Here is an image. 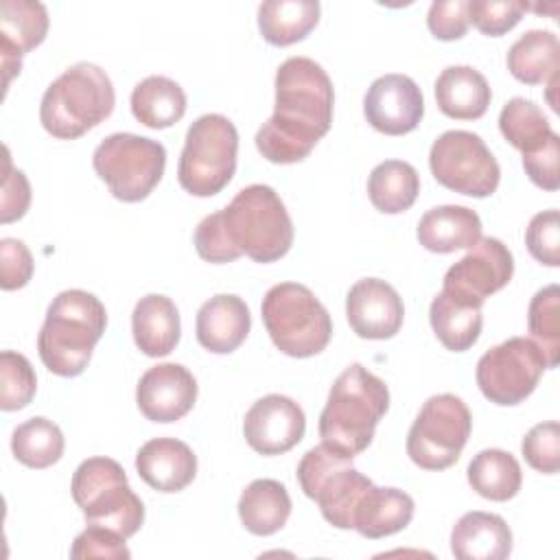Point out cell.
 I'll use <instances>...</instances> for the list:
<instances>
[{
	"mask_svg": "<svg viewBox=\"0 0 560 560\" xmlns=\"http://www.w3.org/2000/svg\"><path fill=\"white\" fill-rule=\"evenodd\" d=\"M332 81L308 57H289L276 72L273 114L256 131V149L273 164L302 162L332 125Z\"/></svg>",
	"mask_w": 560,
	"mask_h": 560,
	"instance_id": "cell-1",
	"label": "cell"
},
{
	"mask_svg": "<svg viewBox=\"0 0 560 560\" xmlns=\"http://www.w3.org/2000/svg\"><path fill=\"white\" fill-rule=\"evenodd\" d=\"M389 409V389L383 378L361 363L348 365L328 392L319 413V438L324 444L354 457L374 438V429Z\"/></svg>",
	"mask_w": 560,
	"mask_h": 560,
	"instance_id": "cell-2",
	"label": "cell"
},
{
	"mask_svg": "<svg viewBox=\"0 0 560 560\" xmlns=\"http://www.w3.org/2000/svg\"><path fill=\"white\" fill-rule=\"evenodd\" d=\"M105 326L107 311L94 293L83 289L57 293L37 335L42 363L57 376H79L88 368Z\"/></svg>",
	"mask_w": 560,
	"mask_h": 560,
	"instance_id": "cell-3",
	"label": "cell"
},
{
	"mask_svg": "<svg viewBox=\"0 0 560 560\" xmlns=\"http://www.w3.org/2000/svg\"><path fill=\"white\" fill-rule=\"evenodd\" d=\"M116 103L107 72L90 61L66 68L44 92L39 105L42 127L59 138L74 140L103 122Z\"/></svg>",
	"mask_w": 560,
	"mask_h": 560,
	"instance_id": "cell-4",
	"label": "cell"
},
{
	"mask_svg": "<svg viewBox=\"0 0 560 560\" xmlns=\"http://www.w3.org/2000/svg\"><path fill=\"white\" fill-rule=\"evenodd\" d=\"M219 214L230 243L254 262H276L293 245L291 217L271 186L241 188Z\"/></svg>",
	"mask_w": 560,
	"mask_h": 560,
	"instance_id": "cell-5",
	"label": "cell"
},
{
	"mask_svg": "<svg viewBox=\"0 0 560 560\" xmlns=\"http://www.w3.org/2000/svg\"><path fill=\"white\" fill-rule=\"evenodd\" d=\"M260 313L273 346L289 357H315L332 337V319L326 306L304 284H273L262 298Z\"/></svg>",
	"mask_w": 560,
	"mask_h": 560,
	"instance_id": "cell-6",
	"label": "cell"
},
{
	"mask_svg": "<svg viewBox=\"0 0 560 560\" xmlns=\"http://www.w3.org/2000/svg\"><path fill=\"white\" fill-rule=\"evenodd\" d=\"M70 490L88 525H103L129 538L144 523V505L129 488L122 466L112 457L81 462Z\"/></svg>",
	"mask_w": 560,
	"mask_h": 560,
	"instance_id": "cell-7",
	"label": "cell"
},
{
	"mask_svg": "<svg viewBox=\"0 0 560 560\" xmlns=\"http://www.w3.org/2000/svg\"><path fill=\"white\" fill-rule=\"evenodd\" d=\"M238 131L223 114H203L186 131L177 179L192 197L221 192L236 171Z\"/></svg>",
	"mask_w": 560,
	"mask_h": 560,
	"instance_id": "cell-8",
	"label": "cell"
},
{
	"mask_svg": "<svg viewBox=\"0 0 560 560\" xmlns=\"http://www.w3.org/2000/svg\"><path fill=\"white\" fill-rule=\"evenodd\" d=\"M295 475L302 492L319 505L332 527L352 529L354 508L372 479L352 466L350 455L322 442L302 455Z\"/></svg>",
	"mask_w": 560,
	"mask_h": 560,
	"instance_id": "cell-9",
	"label": "cell"
},
{
	"mask_svg": "<svg viewBox=\"0 0 560 560\" xmlns=\"http://www.w3.org/2000/svg\"><path fill=\"white\" fill-rule=\"evenodd\" d=\"M92 166L116 199L136 203L147 199L160 184L166 149L144 136L112 133L94 149Z\"/></svg>",
	"mask_w": 560,
	"mask_h": 560,
	"instance_id": "cell-10",
	"label": "cell"
},
{
	"mask_svg": "<svg viewBox=\"0 0 560 560\" xmlns=\"http://www.w3.org/2000/svg\"><path fill=\"white\" fill-rule=\"evenodd\" d=\"M472 431V416L455 394H435L420 407L409 433L407 455L424 470L453 466Z\"/></svg>",
	"mask_w": 560,
	"mask_h": 560,
	"instance_id": "cell-11",
	"label": "cell"
},
{
	"mask_svg": "<svg viewBox=\"0 0 560 560\" xmlns=\"http://www.w3.org/2000/svg\"><path fill=\"white\" fill-rule=\"evenodd\" d=\"M429 168L438 184L468 197H490L501 179L497 158L486 142L464 129H451L435 138L429 151Z\"/></svg>",
	"mask_w": 560,
	"mask_h": 560,
	"instance_id": "cell-12",
	"label": "cell"
},
{
	"mask_svg": "<svg viewBox=\"0 0 560 560\" xmlns=\"http://www.w3.org/2000/svg\"><path fill=\"white\" fill-rule=\"evenodd\" d=\"M545 370L547 359L534 339L510 337L481 354L475 378L490 402L514 407L536 389Z\"/></svg>",
	"mask_w": 560,
	"mask_h": 560,
	"instance_id": "cell-13",
	"label": "cell"
},
{
	"mask_svg": "<svg viewBox=\"0 0 560 560\" xmlns=\"http://www.w3.org/2000/svg\"><path fill=\"white\" fill-rule=\"evenodd\" d=\"M512 252L499 238L481 236L464 258L448 267L442 291L466 304L483 306L486 298L501 291L512 280Z\"/></svg>",
	"mask_w": 560,
	"mask_h": 560,
	"instance_id": "cell-14",
	"label": "cell"
},
{
	"mask_svg": "<svg viewBox=\"0 0 560 560\" xmlns=\"http://www.w3.org/2000/svg\"><path fill=\"white\" fill-rule=\"evenodd\" d=\"M306 431L302 407L282 394L258 398L245 413L243 433L247 444L260 455H282L291 451Z\"/></svg>",
	"mask_w": 560,
	"mask_h": 560,
	"instance_id": "cell-15",
	"label": "cell"
},
{
	"mask_svg": "<svg viewBox=\"0 0 560 560\" xmlns=\"http://www.w3.org/2000/svg\"><path fill=\"white\" fill-rule=\"evenodd\" d=\"M363 114L385 136L413 131L424 116V98L418 83L407 74H383L365 92Z\"/></svg>",
	"mask_w": 560,
	"mask_h": 560,
	"instance_id": "cell-16",
	"label": "cell"
},
{
	"mask_svg": "<svg viewBox=\"0 0 560 560\" xmlns=\"http://www.w3.org/2000/svg\"><path fill=\"white\" fill-rule=\"evenodd\" d=\"M346 317L361 339H392L402 326L405 306L389 282L361 278L346 295Z\"/></svg>",
	"mask_w": 560,
	"mask_h": 560,
	"instance_id": "cell-17",
	"label": "cell"
},
{
	"mask_svg": "<svg viewBox=\"0 0 560 560\" xmlns=\"http://www.w3.org/2000/svg\"><path fill=\"white\" fill-rule=\"evenodd\" d=\"M197 400V381L179 363H158L149 368L136 387L140 413L151 422H175L184 418Z\"/></svg>",
	"mask_w": 560,
	"mask_h": 560,
	"instance_id": "cell-18",
	"label": "cell"
},
{
	"mask_svg": "<svg viewBox=\"0 0 560 560\" xmlns=\"http://www.w3.org/2000/svg\"><path fill=\"white\" fill-rule=\"evenodd\" d=\"M48 33V11L35 0L0 2V57L4 70V88L20 74L22 57L39 46Z\"/></svg>",
	"mask_w": 560,
	"mask_h": 560,
	"instance_id": "cell-19",
	"label": "cell"
},
{
	"mask_svg": "<svg viewBox=\"0 0 560 560\" xmlns=\"http://www.w3.org/2000/svg\"><path fill=\"white\" fill-rule=\"evenodd\" d=\"M140 479L158 492H179L197 475L192 448L175 438H153L136 455Z\"/></svg>",
	"mask_w": 560,
	"mask_h": 560,
	"instance_id": "cell-20",
	"label": "cell"
},
{
	"mask_svg": "<svg viewBox=\"0 0 560 560\" xmlns=\"http://www.w3.org/2000/svg\"><path fill=\"white\" fill-rule=\"evenodd\" d=\"M249 328L252 315L238 295L219 293L206 300L197 311V341L214 354L234 352L249 335Z\"/></svg>",
	"mask_w": 560,
	"mask_h": 560,
	"instance_id": "cell-21",
	"label": "cell"
},
{
	"mask_svg": "<svg viewBox=\"0 0 560 560\" xmlns=\"http://www.w3.org/2000/svg\"><path fill=\"white\" fill-rule=\"evenodd\" d=\"M451 551L459 560H503L512 553V532L499 514L466 512L453 525Z\"/></svg>",
	"mask_w": 560,
	"mask_h": 560,
	"instance_id": "cell-22",
	"label": "cell"
},
{
	"mask_svg": "<svg viewBox=\"0 0 560 560\" xmlns=\"http://www.w3.org/2000/svg\"><path fill=\"white\" fill-rule=\"evenodd\" d=\"M416 236L433 254L470 249L481 238V219L466 206H435L420 217Z\"/></svg>",
	"mask_w": 560,
	"mask_h": 560,
	"instance_id": "cell-23",
	"label": "cell"
},
{
	"mask_svg": "<svg viewBox=\"0 0 560 560\" xmlns=\"http://www.w3.org/2000/svg\"><path fill=\"white\" fill-rule=\"evenodd\" d=\"M179 311L162 293L140 298L131 313V332L140 352L147 357H166L179 341Z\"/></svg>",
	"mask_w": 560,
	"mask_h": 560,
	"instance_id": "cell-24",
	"label": "cell"
},
{
	"mask_svg": "<svg viewBox=\"0 0 560 560\" xmlns=\"http://www.w3.org/2000/svg\"><path fill=\"white\" fill-rule=\"evenodd\" d=\"M435 103L455 120H477L488 112L492 90L472 66H448L435 79Z\"/></svg>",
	"mask_w": 560,
	"mask_h": 560,
	"instance_id": "cell-25",
	"label": "cell"
},
{
	"mask_svg": "<svg viewBox=\"0 0 560 560\" xmlns=\"http://www.w3.org/2000/svg\"><path fill=\"white\" fill-rule=\"evenodd\" d=\"M413 508V499L407 492L372 483L354 508L352 529L370 540L392 536L411 523Z\"/></svg>",
	"mask_w": 560,
	"mask_h": 560,
	"instance_id": "cell-26",
	"label": "cell"
},
{
	"mask_svg": "<svg viewBox=\"0 0 560 560\" xmlns=\"http://www.w3.org/2000/svg\"><path fill=\"white\" fill-rule=\"evenodd\" d=\"M510 74L527 85L549 83L560 77V44L551 31L532 28L523 33L508 50Z\"/></svg>",
	"mask_w": 560,
	"mask_h": 560,
	"instance_id": "cell-27",
	"label": "cell"
},
{
	"mask_svg": "<svg viewBox=\"0 0 560 560\" xmlns=\"http://www.w3.org/2000/svg\"><path fill=\"white\" fill-rule=\"evenodd\" d=\"M291 514V497L276 479H254L238 499V518L247 532L271 536L280 532Z\"/></svg>",
	"mask_w": 560,
	"mask_h": 560,
	"instance_id": "cell-28",
	"label": "cell"
},
{
	"mask_svg": "<svg viewBox=\"0 0 560 560\" xmlns=\"http://www.w3.org/2000/svg\"><path fill=\"white\" fill-rule=\"evenodd\" d=\"M131 114L149 129H166L186 114V92L168 77L151 74L131 92Z\"/></svg>",
	"mask_w": 560,
	"mask_h": 560,
	"instance_id": "cell-29",
	"label": "cell"
},
{
	"mask_svg": "<svg viewBox=\"0 0 560 560\" xmlns=\"http://www.w3.org/2000/svg\"><path fill=\"white\" fill-rule=\"evenodd\" d=\"M319 22L317 0H267L258 7V28L271 46L302 42Z\"/></svg>",
	"mask_w": 560,
	"mask_h": 560,
	"instance_id": "cell-30",
	"label": "cell"
},
{
	"mask_svg": "<svg viewBox=\"0 0 560 560\" xmlns=\"http://www.w3.org/2000/svg\"><path fill=\"white\" fill-rule=\"evenodd\" d=\"M429 322L446 350L464 352L472 348L481 335V306L466 304L446 291H440L429 306Z\"/></svg>",
	"mask_w": 560,
	"mask_h": 560,
	"instance_id": "cell-31",
	"label": "cell"
},
{
	"mask_svg": "<svg viewBox=\"0 0 560 560\" xmlns=\"http://www.w3.org/2000/svg\"><path fill=\"white\" fill-rule=\"evenodd\" d=\"M418 192L420 175L402 160H385L376 164L368 177V197L383 214H400L409 210Z\"/></svg>",
	"mask_w": 560,
	"mask_h": 560,
	"instance_id": "cell-32",
	"label": "cell"
},
{
	"mask_svg": "<svg viewBox=\"0 0 560 560\" xmlns=\"http://www.w3.org/2000/svg\"><path fill=\"white\" fill-rule=\"evenodd\" d=\"M470 488L490 501H508L516 497L523 483L521 464L516 457L501 448H483L468 464Z\"/></svg>",
	"mask_w": 560,
	"mask_h": 560,
	"instance_id": "cell-33",
	"label": "cell"
},
{
	"mask_svg": "<svg viewBox=\"0 0 560 560\" xmlns=\"http://www.w3.org/2000/svg\"><path fill=\"white\" fill-rule=\"evenodd\" d=\"M63 446L66 440L61 429L44 416H35L18 424L11 435V451L15 459L37 470L57 464L63 455Z\"/></svg>",
	"mask_w": 560,
	"mask_h": 560,
	"instance_id": "cell-34",
	"label": "cell"
},
{
	"mask_svg": "<svg viewBox=\"0 0 560 560\" xmlns=\"http://www.w3.org/2000/svg\"><path fill=\"white\" fill-rule=\"evenodd\" d=\"M499 129L503 138L523 155L540 149L553 133L542 109L523 96L510 98L499 114Z\"/></svg>",
	"mask_w": 560,
	"mask_h": 560,
	"instance_id": "cell-35",
	"label": "cell"
},
{
	"mask_svg": "<svg viewBox=\"0 0 560 560\" xmlns=\"http://www.w3.org/2000/svg\"><path fill=\"white\" fill-rule=\"evenodd\" d=\"M527 328L532 339L542 350L547 365L556 368L560 361V289L547 284L534 293L527 308Z\"/></svg>",
	"mask_w": 560,
	"mask_h": 560,
	"instance_id": "cell-36",
	"label": "cell"
},
{
	"mask_svg": "<svg viewBox=\"0 0 560 560\" xmlns=\"http://www.w3.org/2000/svg\"><path fill=\"white\" fill-rule=\"evenodd\" d=\"M37 389V376L31 361L13 350L0 354V409L18 411L24 409Z\"/></svg>",
	"mask_w": 560,
	"mask_h": 560,
	"instance_id": "cell-37",
	"label": "cell"
},
{
	"mask_svg": "<svg viewBox=\"0 0 560 560\" xmlns=\"http://www.w3.org/2000/svg\"><path fill=\"white\" fill-rule=\"evenodd\" d=\"M529 9L521 0H468V22L488 37L512 31Z\"/></svg>",
	"mask_w": 560,
	"mask_h": 560,
	"instance_id": "cell-38",
	"label": "cell"
},
{
	"mask_svg": "<svg viewBox=\"0 0 560 560\" xmlns=\"http://www.w3.org/2000/svg\"><path fill=\"white\" fill-rule=\"evenodd\" d=\"M521 453L525 462L545 475H553L560 468V424L556 420L534 424L523 442Z\"/></svg>",
	"mask_w": 560,
	"mask_h": 560,
	"instance_id": "cell-39",
	"label": "cell"
},
{
	"mask_svg": "<svg viewBox=\"0 0 560 560\" xmlns=\"http://www.w3.org/2000/svg\"><path fill=\"white\" fill-rule=\"evenodd\" d=\"M525 245L529 254L547 265L558 267L560 265V217L558 210H542L532 217L527 232H525Z\"/></svg>",
	"mask_w": 560,
	"mask_h": 560,
	"instance_id": "cell-40",
	"label": "cell"
},
{
	"mask_svg": "<svg viewBox=\"0 0 560 560\" xmlns=\"http://www.w3.org/2000/svg\"><path fill=\"white\" fill-rule=\"evenodd\" d=\"M125 536L118 532L103 527V525H88L72 542L70 547V558L74 560H85V558H129V549L125 545Z\"/></svg>",
	"mask_w": 560,
	"mask_h": 560,
	"instance_id": "cell-41",
	"label": "cell"
},
{
	"mask_svg": "<svg viewBox=\"0 0 560 560\" xmlns=\"http://www.w3.org/2000/svg\"><path fill=\"white\" fill-rule=\"evenodd\" d=\"M195 249L197 254L214 265L221 262H232L238 256H243L228 238L225 228L221 223V214L212 212L208 217H203L195 230Z\"/></svg>",
	"mask_w": 560,
	"mask_h": 560,
	"instance_id": "cell-42",
	"label": "cell"
},
{
	"mask_svg": "<svg viewBox=\"0 0 560 560\" xmlns=\"http://www.w3.org/2000/svg\"><path fill=\"white\" fill-rule=\"evenodd\" d=\"M468 0H435L427 13V26L442 42L462 39L468 31Z\"/></svg>",
	"mask_w": 560,
	"mask_h": 560,
	"instance_id": "cell-43",
	"label": "cell"
},
{
	"mask_svg": "<svg viewBox=\"0 0 560 560\" xmlns=\"http://www.w3.org/2000/svg\"><path fill=\"white\" fill-rule=\"evenodd\" d=\"M33 276V256L20 238L0 241V287L15 291L28 284Z\"/></svg>",
	"mask_w": 560,
	"mask_h": 560,
	"instance_id": "cell-44",
	"label": "cell"
},
{
	"mask_svg": "<svg viewBox=\"0 0 560 560\" xmlns=\"http://www.w3.org/2000/svg\"><path fill=\"white\" fill-rule=\"evenodd\" d=\"M558 160H560V138L553 131L551 138L536 151L523 155V168L527 177L542 190H558L560 186V173H558Z\"/></svg>",
	"mask_w": 560,
	"mask_h": 560,
	"instance_id": "cell-45",
	"label": "cell"
},
{
	"mask_svg": "<svg viewBox=\"0 0 560 560\" xmlns=\"http://www.w3.org/2000/svg\"><path fill=\"white\" fill-rule=\"evenodd\" d=\"M4 182H2V210H0V221L2 223H11L15 219H22L28 210L31 203V184L26 179V175L18 168L11 166L9 160V151H7V160H4Z\"/></svg>",
	"mask_w": 560,
	"mask_h": 560,
	"instance_id": "cell-46",
	"label": "cell"
}]
</instances>
